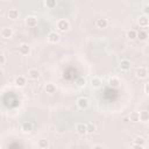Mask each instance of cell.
Here are the masks:
<instances>
[{"label":"cell","mask_w":149,"mask_h":149,"mask_svg":"<svg viewBox=\"0 0 149 149\" xmlns=\"http://www.w3.org/2000/svg\"><path fill=\"white\" fill-rule=\"evenodd\" d=\"M56 27H57V29H58L59 31L64 33V31L69 30V28H70V23H69V21H68V20L62 19V20H58V21H57Z\"/></svg>","instance_id":"1"},{"label":"cell","mask_w":149,"mask_h":149,"mask_svg":"<svg viewBox=\"0 0 149 149\" xmlns=\"http://www.w3.org/2000/svg\"><path fill=\"white\" fill-rule=\"evenodd\" d=\"M0 35H1L2 38L8 40V38H10V37L13 36V30H12V28H9V27H5V28H2V29L0 30Z\"/></svg>","instance_id":"2"},{"label":"cell","mask_w":149,"mask_h":149,"mask_svg":"<svg viewBox=\"0 0 149 149\" xmlns=\"http://www.w3.org/2000/svg\"><path fill=\"white\" fill-rule=\"evenodd\" d=\"M19 52H20V55H22V56L29 55V54H30V47H29V44L22 43V44L19 47Z\"/></svg>","instance_id":"3"},{"label":"cell","mask_w":149,"mask_h":149,"mask_svg":"<svg viewBox=\"0 0 149 149\" xmlns=\"http://www.w3.org/2000/svg\"><path fill=\"white\" fill-rule=\"evenodd\" d=\"M59 34H57L56 31H50L49 34H48V41L50 42V43H57V42H59Z\"/></svg>","instance_id":"4"},{"label":"cell","mask_w":149,"mask_h":149,"mask_svg":"<svg viewBox=\"0 0 149 149\" xmlns=\"http://www.w3.org/2000/svg\"><path fill=\"white\" fill-rule=\"evenodd\" d=\"M77 106H78L80 109H86V108L88 107V100H87L86 98L81 97V98H79V99L77 100Z\"/></svg>","instance_id":"5"},{"label":"cell","mask_w":149,"mask_h":149,"mask_svg":"<svg viewBox=\"0 0 149 149\" xmlns=\"http://www.w3.org/2000/svg\"><path fill=\"white\" fill-rule=\"evenodd\" d=\"M136 76H137V78H140V79L146 78V77L148 76L147 68H144V66H140V68L136 70Z\"/></svg>","instance_id":"6"},{"label":"cell","mask_w":149,"mask_h":149,"mask_svg":"<svg viewBox=\"0 0 149 149\" xmlns=\"http://www.w3.org/2000/svg\"><path fill=\"white\" fill-rule=\"evenodd\" d=\"M40 71L37 70V69H30V70H28V78H30V79H33V80H36V79H38L40 78Z\"/></svg>","instance_id":"7"},{"label":"cell","mask_w":149,"mask_h":149,"mask_svg":"<svg viewBox=\"0 0 149 149\" xmlns=\"http://www.w3.org/2000/svg\"><path fill=\"white\" fill-rule=\"evenodd\" d=\"M95 24H97L98 28H100V29H105V28H107V26H108V20L105 19V17H100V19L97 20Z\"/></svg>","instance_id":"8"},{"label":"cell","mask_w":149,"mask_h":149,"mask_svg":"<svg viewBox=\"0 0 149 149\" xmlns=\"http://www.w3.org/2000/svg\"><path fill=\"white\" fill-rule=\"evenodd\" d=\"M76 130L79 135H85L86 134V123H83V122L78 123L76 126Z\"/></svg>","instance_id":"9"},{"label":"cell","mask_w":149,"mask_h":149,"mask_svg":"<svg viewBox=\"0 0 149 149\" xmlns=\"http://www.w3.org/2000/svg\"><path fill=\"white\" fill-rule=\"evenodd\" d=\"M144 142H146V140L142 136H137L135 139V143L133 144V147H135V148H144Z\"/></svg>","instance_id":"10"},{"label":"cell","mask_w":149,"mask_h":149,"mask_svg":"<svg viewBox=\"0 0 149 149\" xmlns=\"http://www.w3.org/2000/svg\"><path fill=\"white\" fill-rule=\"evenodd\" d=\"M137 22H139L140 27H143V28L148 27V24H149V21H148V16H147V15H142V16H140Z\"/></svg>","instance_id":"11"},{"label":"cell","mask_w":149,"mask_h":149,"mask_svg":"<svg viewBox=\"0 0 149 149\" xmlns=\"http://www.w3.org/2000/svg\"><path fill=\"white\" fill-rule=\"evenodd\" d=\"M120 69L122 71H128L130 69V62L128 59H121V62H120Z\"/></svg>","instance_id":"12"},{"label":"cell","mask_w":149,"mask_h":149,"mask_svg":"<svg viewBox=\"0 0 149 149\" xmlns=\"http://www.w3.org/2000/svg\"><path fill=\"white\" fill-rule=\"evenodd\" d=\"M26 23L29 27H35L37 24V17H35V16H28L26 19Z\"/></svg>","instance_id":"13"},{"label":"cell","mask_w":149,"mask_h":149,"mask_svg":"<svg viewBox=\"0 0 149 149\" xmlns=\"http://www.w3.org/2000/svg\"><path fill=\"white\" fill-rule=\"evenodd\" d=\"M14 83H15V85H16V86L22 87V86H24V85H26V78H24L23 76H19V77H16V78H15Z\"/></svg>","instance_id":"14"},{"label":"cell","mask_w":149,"mask_h":149,"mask_svg":"<svg viewBox=\"0 0 149 149\" xmlns=\"http://www.w3.org/2000/svg\"><path fill=\"white\" fill-rule=\"evenodd\" d=\"M45 92L49 93V94L55 93V92H56V85L52 84V83H48V84L45 85Z\"/></svg>","instance_id":"15"},{"label":"cell","mask_w":149,"mask_h":149,"mask_svg":"<svg viewBox=\"0 0 149 149\" xmlns=\"http://www.w3.org/2000/svg\"><path fill=\"white\" fill-rule=\"evenodd\" d=\"M21 129L24 132V133H29V132H31L33 130V123L31 122H23L22 123V127H21Z\"/></svg>","instance_id":"16"},{"label":"cell","mask_w":149,"mask_h":149,"mask_svg":"<svg viewBox=\"0 0 149 149\" xmlns=\"http://www.w3.org/2000/svg\"><path fill=\"white\" fill-rule=\"evenodd\" d=\"M19 10L17 9H9V12H8V17L10 19V20H16V19H19Z\"/></svg>","instance_id":"17"},{"label":"cell","mask_w":149,"mask_h":149,"mask_svg":"<svg viewBox=\"0 0 149 149\" xmlns=\"http://www.w3.org/2000/svg\"><path fill=\"white\" fill-rule=\"evenodd\" d=\"M139 116H140V121L142 122H147L149 120V113L147 111H142L139 113Z\"/></svg>","instance_id":"18"},{"label":"cell","mask_w":149,"mask_h":149,"mask_svg":"<svg viewBox=\"0 0 149 149\" xmlns=\"http://www.w3.org/2000/svg\"><path fill=\"white\" fill-rule=\"evenodd\" d=\"M108 84H109V86H112V87H118V86L120 85V80H119V78H116V77H112V78H109Z\"/></svg>","instance_id":"19"},{"label":"cell","mask_w":149,"mask_h":149,"mask_svg":"<svg viewBox=\"0 0 149 149\" xmlns=\"http://www.w3.org/2000/svg\"><path fill=\"white\" fill-rule=\"evenodd\" d=\"M37 146H38V148H41V149H47V148H49V141L48 140H45V139H42V140H40L38 141V143H37Z\"/></svg>","instance_id":"20"},{"label":"cell","mask_w":149,"mask_h":149,"mask_svg":"<svg viewBox=\"0 0 149 149\" xmlns=\"http://www.w3.org/2000/svg\"><path fill=\"white\" fill-rule=\"evenodd\" d=\"M91 84H92L93 87H99V86L102 84V81H101V79H100L99 77H93V78L91 79Z\"/></svg>","instance_id":"21"},{"label":"cell","mask_w":149,"mask_h":149,"mask_svg":"<svg viewBox=\"0 0 149 149\" xmlns=\"http://www.w3.org/2000/svg\"><path fill=\"white\" fill-rule=\"evenodd\" d=\"M147 37H148V34L146 30H140V33H137L136 35V38H139L140 41H146Z\"/></svg>","instance_id":"22"},{"label":"cell","mask_w":149,"mask_h":149,"mask_svg":"<svg viewBox=\"0 0 149 149\" xmlns=\"http://www.w3.org/2000/svg\"><path fill=\"white\" fill-rule=\"evenodd\" d=\"M129 119H130V121H133V122H139V121H140L139 112H133V113H130Z\"/></svg>","instance_id":"23"},{"label":"cell","mask_w":149,"mask_h":149,"mask_svg":"<svg viewBox=\"0 0 149 149\" xmlns=\"http://www.w3.org/2000/svg\"><path fill=\"white\" fill-rule=\"evenodd\" d=\"M136 35H137V31L134 30V29H130V30L127 31V37L129 40H135L136 38Z\"/></svg>","instance_id":"24"},{"label":"cell","mask_w":149,"mask_h":149,"mask_svg":"<svg viewBox=\"0 0 149 149\" xmlns=\"http://www.w3.org/2000/svg\"><path fill=\"white\" fill-rule=\"evenodd\" d=\"M56 5H57V0H45V6L48 8H50V9L55 8Z\"/></svg>","instance_id":"25"},{"label":"cell","mask_w":149,"mask_h":149,"mask_svg":"<svg viewBox=\"0 0 149 149\" xmlns=\"http://www.w3.org/2000/svg\"><path fill=\"white\" fill-rule=\"evenodd\" d=\"M94 130H95V126H94L92 122H90V123H86V133H88V134H92Z\"/></svg>","instance_id":"26"},{"label":"cell","mask_w":149,"mask_h":149,"mask_svg":"<svg viewBox=\"0 0 149 149\" xmlns=\"http://www.w3.org/2000/svg\"><path fill=\"white\" fill-rule=\"evenodd\" d=\"M76 84H77L78 86H85V84H86V79H85L84 77H79V78L76 80Z\"/></svg>","instance_id":"27"},{"label":"cell","mask_w":149,"mask_h":149,"mask_svg":"<svg viewBox=\"0 0 149 149\" xmlns=\"http://www.w3.org/2000/svg\"><path fill=\"white\" fill-rule=\"evenodd\" d=\"M5 62H6L5 56H3V55H0V65H3V64H5Z\"/></svg>","instance_id":"28"},{"label":"cell","mask_w":149,"mask_h":149,"mask_svg":"<svg viewBox=\"0 0 149 149\" xmlns=\"http://www.w3.org/2000/svg\"><path fill=\"white\" fill-rule=\"evenodd\" d=\"M144 92H146V94H148V83L144 85Z\"/></svg>","instance_id":"29"},{"label":"cell","mask_w":149,"mask_h":149,"mask_svg":"<svg viewBox=\"0 0 149 149\" xmlns=\"http://www.w3.org/2000/svg\"><path fill=\"white\" fill-rule=\"evenodd\" d=\"M144 13H146L144 15H147V13H148V6H146V7H144Z\"/></svg>","instance_id":"30"},{"label":"cell","mask_w":149,"mask_h":149,"mask_svg":"<svg viewBox=\"0 0 149 149\" xmlns=\"http://www.w3.org/2000/svg\"><path fill=\"white\" fill-rule=\"evenodd\" d=\"M93 148H102V146H100V144H97V146H93Z\"/></svg>","instance_id":"31"},{"label":"cell","mask_w":149,"mask_h":149,"mask_svg":"<svg viewBox=\"0 0 149 149\" xmlns=\"http://www.w3.org/2000/svg\"><path fill=\"white\" fill-rule=\"evenodd\" d=\"M6 1H9V0H6Z\"/></svg>","instance_id":"32"},{"label":"cell","mask_w":149,"mask_h":149,"mask_svg":"<svg viewBox=\"0 0 149 149\" xmlns=\"http://www.w3.org/2000/svg\"><path fill=\"white\" fill-rule=\"evenodd\" d=\"M0 147H1V146H0Z\"/></svg>","instance_id":"33"}]
</instances>
